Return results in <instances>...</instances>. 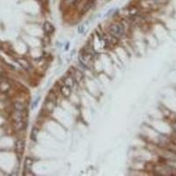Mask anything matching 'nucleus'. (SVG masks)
Masks as SVG:
<instances>
[{
    "mask_svg": "<svg viewBox=\"0 0 176 176\" xmlns=\"http://www.w3.org/2000/svg\"><path fill=\"white\" fill-rule=\"evenodd\" d=\"M82 78H83V74H82V72H80V71H78L74 72V79L77 81L78 83L80 82V81L82 80Z\"/></svg>",
    "mask_w": 176,
    "mask_h": 176,
    "instance_id": "obj_8",
    "label": "nucleus"
},
{
    "mask_svg": "<svg viewBox=\"0 0 176 176\" xmlns=\"http://www.w3.org/2000/svg\"><path fill=\"white\" fill-rule=\"evenodd\" d=\"M61 92L63 93V95H64L65 97H68L70 95V93H71V89H70L69 86H67V85H64V86L61 87Z\"/></svg>",
    "mask_w": 176,
    "mask_h": 176,
    "instance_id": "obj_7",
    "label": "nucleus"
},
{
    "mask_svg": "<svg viewBox=\"0 0 176 176\" xmlns=\"http://www.w3.org/2000/svg\"><path fill=\"white\" fill-rule=\"evenodd\" d=\"M175 121H176V118H175Z\"/></svg>",
    "mask_w": 176,
    "mask_h": 176,
    "instance_id": "obj_14",
    "label": "nucleus"
},
{
    "mask_svg": "<svg viewBox=\"0 0 176 176\" xmlns=\"http://www.w3.org/2000/svg\"><path fill=\"white\" fill-rule=\"evenodd\" d=\"M37 133H38V130H37L36 129H34V130H33V132H32V138H34V139H35V137H36Z\"/></svg>",
    "mask_w": 176,
    "mask_h": 176,
    "instance_id": "obj_12",
    "label": "nucleus"
},
{
    "mask_svg": "<svg viewBox=\"0 0 176 176\" xmlns=\"http://www.w3.org/2000/svg\"><path fill=\"white\" fill-rule=\"evenodd\" d=\"M170 144L174 146H176V137H173L170 138Z\"/></svg>",
    "mask_w": 176,
    "mask_h": 176,
    "instance_id": "obj_11",
    "label": "nucleus"
},
{
    "mask_svg": "<svg viewBox=\"0 0 176 176\" xmlns=\"http://www.w3.org/2000/svg\"><path fill=\"white\" fill-rule=\"evenodd\" d=\"M33 163H34V160L30 158H26V161H25V172L26 173H29L32 168Z\"/></svg>",
    "mask_w": 176,
    "mask_h": 176,
    "instance_id": "obj_6",
    "label": "nucleus"
},
{
    "mask_svg": "<svg viewBox=\"0 0 176 176\" xmlns=\"http://www.w3.org/2000/svg\"><path fill=\"white\" fill-rule=\"evenodd\" d=\"M14 107L17 111L20 112H22L23 110H25V105L23 103H21V102H16L14 104Z\"/></svg>",
    "mask_w": 176,
    "mask_h": 176,
    "instance_id": "obj_9",
    "label": "nucleus"
},
{
    "mask_svg": "<svg viewBox=\"0 0 176 176\" xmlns=\"http://www.w3.org/2000/svg\"><path fill=\"white\" fill-rule=\"evenodd\" d=\"M105 42L107 46H114L115 44H116L117 42V38L113 35H107L105 38Z\"/></svg>",
    "mask_w": 176,
    "mask_h": 176,
    "instance_id": "obj_3",
    "label": "nucleus"
},
{
    "mask_svg": "<svg viewBox=\"0 0 176 176\" xmlns=\"http://www.w3.org/2000/svg\"><path fill=\"white\" fill-rule=\"evenodd\" d=\"M43 30L47 33V34H52L54 31H55V27L51 23L49 22H45L44 25H43Z\"/></svg>",
    "mask_w": 176,
    "mask_h": 176,
    "instance_id": "obj_5",
    "label": "nucleus"
},
{
    "mask_svg": "<svg viewBox=\"0 0 176 176\" xmlns=\"http://www.w3.org/2000/svg\"><path fill=\"white\" fill-rule=\"evenodd\" d=\"M39 99H40V98H37V99L35 101V105L32 106L33 107H36V105H37V103H38V100H39Z\"/></svg>",
    "mask_w": 176,
    "mask_h": 176,
    "instance_id": "obj_13",
    "label": "nucleus"
},
{
    "mask_svg": "<svg viewBox=\"0 0 176 176\" xmlns=\"http://www.w3.org/2000/svg\"><path fill=\"white\" fill-rule=\"evenodd\" d=\"M109 32H110V35L116 37V38H119V37H121V35H123V33H124L123 26L120 24H113L110 26Z\"/></svg>",
    "mask_w": 176,
    "mask_h": 176,
    "instance_id": "obj_1",
    "label": "nucleus"
},
{
    "mask_svg": "<svg viewBox=\"0 0 176 176\" xmlns=\"http://www.w3.org/2000/svg\"><path fill=\"white\" fill-rule=\"evenodd\" d=\"M17 62L19 63V64L20 65V66L22 67L23 69L25 70H28L29 68L31 67V64L30 63H29L28 61L26 60V59H24V58H19L18 60H17Z\"/></svg>",
    "mask_w": 176,
    "mask_h": 176,
    "instance_id": "obj_4",
    "label": "nucleus"
},
{
    "mask_svg": "<svg viewBox=\"0 0 176 176\" xmlns=\"http://www.w3.org/2000/svg\"><path fill=\"white\" fill-rule=\"evenodd\" d=\"M94 1L95 0H89L88 2L85 4V7H84V12H86L87 11L89 10L90 8H91L92 6H93V3H94Z\"/></svg>",
    "mask_w": 176,
    "mask_h": 176,
    "instance_id": "obj_10",
    "label": "nucleus"
},
{
    "mask_svg": "<svg viewBox=\"0 0 176 176\" xmlns=\"http://www.w3.org/2000/svg\"><path fill=\"white\" fill-rule=\"evenodd\" d=\"M25 149V141L22 139H20L15 143V151H16L17 154H19L20 156H21L23 154Z\"/></svg>",
    "mask_w": 176,
    "mask_h": 176,
    "instance_id": "obj_2",
    "label": "nucleus"
}]
</instances>
